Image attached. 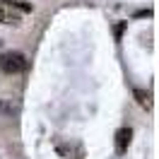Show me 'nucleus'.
<instances>
[{"mask_svg":"<svg viewBox=\"0 0 159 159\" xmlns=\"http://www.w3.org/2000/svg\"><path fill=\"white\" fill-rule=\"evenodd\" d=\"M130 128H120L118 133H116V152L118 154H123L125 149H128V145H130Z\"/></svg>","mask_w":159,"mask_h":159,"instance_id":"7ed1b4c3","label":"nucleus"},{"mask_svg":"<svg viewBox=\"0 0 159 159\" xmlns=\"http://www.w3.org/2000/svg\"><path fill=\"white\" fill-rule=\"evenodd\" d=\"M10 5L17 12H31V10H34V7H31V2H24V0H12Z\"/></svg>","mask_w":159,"mask_h":159,"instance_id":"39448f33","label":"nucleus"},{"mask_svg":"<svg viewBox=\"0 0 159 159\" xmlns=\"http://www.w3.org/2000/svg\"><path fill=\"white\" fill-rule=\"evenodd\" d=\"M22 22V15L10 2H0V24H20Z\"/></svg>","mask_w":159,"mask_h":159,"instance_id":"f03ea898","label":"nucleus"},{"mask_svg":"<svg viewBox=\"0 0 159 159\" xmlns=\"http://www.w3.org/2000/svg\"><path fill=\"white\" fill-rule=\"evenodd\" d=\"M123 29H125V22H120L118 27H116V39H120V34H123Z\"/></svg>","mask_w":159,"mask_h":159,"instance_id":"423d86ee","label":"nucleus"},{"mask_svg":"<svg viewBox=\"0 0 159 159\" xmlns=\"http://www.w3.org/2000/svg\"><path fill=\"white\" fill-rule=\"evenodd\" d=\"M149 15H152V10H140V12H135V17H149Z\"/></svg>","mask_w":159,"mask_h":159,"instance_id":"0eeeda50","label":"nucleus"},{"mask_svg":"<svg viewBox=\"0 0 159 159\" xmlns=\"http://www.w3.org/2000/svg\"><path fill=\"white\" fill-rule=\"evenodd\" d=\"M133 94H135V99H138V104L142 106V109H152V97H149V92H145V89H135Z\"/></svg>","mask_w":159,"mask_h":159,"instance_id":"20e7f679","label":"nucleus"},{"mask_svg":"<svg viewBox=\"0 0 159 159\" xmlns=\"http://www.w3.org/2000/svg\"><path fill=\"white\" fill-rule=\"evenodd\" d=\"M24 65H27V60H24V56L17 53V51H7V53H2V56H0V70H2V72H7V75L24 70Z\"/></svg>","mask_w":159,"mask_h":159,"instance_id":"f257e3e1","label":"nucleus"}]
</instances>
